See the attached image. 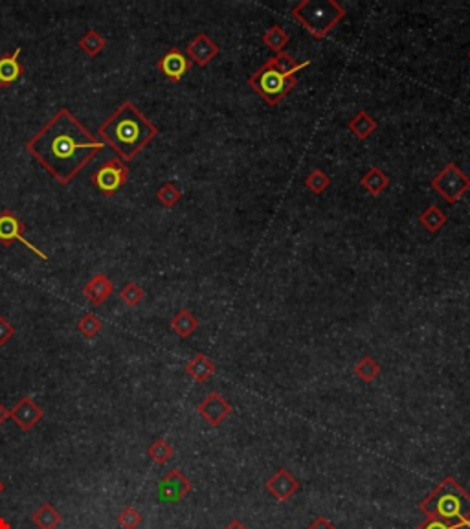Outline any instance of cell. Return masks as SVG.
Wrapping results in <instances>:
<instances>
[{
	"label": "cell",
	"mask_w": 470,
	"mask_h": 529,
	"mask_svg": "<svg viewBox=\"0 0 470 529\" xmlns=\"http://www.w3.org/2000/svg\"><path fill=\"white\" fill-rule=\"evenodd\" d=\"M105 144L98 140L68 109H61L26 142V151L66 186L81 173Z\"/></svg>",
	"instance_id": "6da1fadb"
},
{
	"label": "cell",
	"mask_w": 470,
	"mask_h": 529,
	"mask_svg": "<svg viewBox=\"0 0 470 529\" xmlns=\"http://www.w3.org/2000/svg\"><path fill=\"white\" fill-rule=\"evenodd\" d=\"M98 135L123 162H129L157 138L158 129L135 103L125 101L98 127Z\"/></svg>",
	"instance_id": "7a4b0ae2"
},
{
	"label": "cell",
	"mask_w": 470,
	"mask_h": 529,
	"mask_svg": "<svg viewBox=\"0 0 470 529\" xmlns=\"http://www.w3.org/2000/svg\"><path fill=\"white\" fill-rule=\"evenodd\" d=\"M422 513L452 525L470 529V494L452 476H446L419 506Z\"/></svg>",
	"instance_id": "3957f363"
},
{
	"label": "cell",
	"mask_w": 470,
	"mask_h": 529,
	"mask_svg": "<svg viewBox=\"0 0 470 529\" xmlns=\"http://www.w3.org/2000/svg\"><path fill=\"white\" fill-rule=\"evenodd\" d=\"M291 17L314 39H325L345 17V9L336 0H301L292 6Z\"/></svg>",
	"instance_id": "277c9868"
},
{
	"label": "cell",
	"mask_w": 470,
	"mask_h": 529,
	"mask_svg": "<svg viewBox=\"0 0 470 529\" xmlns=\"http://www.w3.org/2000/svg\"><path fill=\"white\" fill-rule=\"evenodd\" d=\"M249 85L257 96H261L265 100L266 105L278 107L283 98H287L292 92V88H296L298 78H285L274 70L270 65H263L261 68H257L252 75L249 78Z\"/></svg>",
	"instance_id": "5b68a950"
},
{
	"label": "cell",
	"mask_w": 470,
	"mask_h": 529,
	"mask_svg": "<svg viewBox=\"0 0 470 529\" xmlns=\"http://www.w3.org/2000/svg\"><path fill=\"white\" fill-rule=\"evenodd\" d=\"M430 186L449 204H456L470 189V177L456 162H449L430 180Z\"/></svg>",
	"instance_id": "8992f818"
},
{
	"label": "cell",
	"mask_w": 470,
	"mask_h": 529,
	"mask_svg": "<svg viewBox=\"0 0 470 529\" xmlns=\"http://www.w3.org/2000/svg\"><path fill=\"white\" fill-rule=\"evenodd\" d=\"M129 175H131V171L122 158H110L92 173L90 180L105 197H113L125 186Z\"/></svg>",
	"instance_id": "52a82bcc"
},
{
	"label": "cell",
	"mask_w": 470,
	"mask_h": 529,
	"mask_svg": "<svg viewBox=\"0 0 470 529\" xmlns=\"http://www.w3.org/2000/svg\"><path fill=\"white\" fill-rule=\"evenodd\" d=\"M24 232H26V224L22 223L21 217H19L17 214H14L9 208L0 211V243L4 246H11L15 241H19V243H22L30 252H33L37 258L48 261V256L44 254L43 250L37 248L33 243H30V241L24 237Z\"/></svg>",
	"instance_id": "ba28073f"
},
{
	"label": "cell",
	"mask_w": 470,
	"mask_h": 529,
	"mask_svg": "<svg viewBox=\"0 0 470 529\" xmlns=\"http://www.w3.org/2000/svg\"><path fill=\"white\" fill-rule=\"evenodd\" d=\"M192 481L184 476L182 471L180 468H173L158 483V498H160V502L174 503L182 500L186 494L192 493Z\"/></svg>",
	"instance_id": "9c48e42d"
},
{
	"label": "cell",
	"mask_w": 470,
	"mask_h": 529,
	"mask_svg": "<svg viewBox=\"0 0 470 529\" xmlns=\"http://www.w3.org/2000/svg\"><path fill=\"white\" fill-rule=\"evenodd\" d=\"M199 416L212 426H221L228 416L231 414V404L222 397L221 392H209L199 404H197Z\"/></svg>",
	"instance_id": "30bf717a"
},
{
	"label": "cell",
	"mask_w": 470,
	"mask_h": 529,
	"mask_svg": "<svg viewBox=\"0 0 470 529\" xmlns=\"http://www.w3.org/2000/svg\"><path fill=\"white\" fill-rule=\"evenodd\" d=\"M157 68L160 70V74L164 78H167L171 83H179L180 79L189 72L192 68V61L187 59L186 53L182 52L180 48L173 46V48L167 50L164 56L158 59Z\"/></svg>",
	"instance_id": "8fae6325"
},
{
	"label": "cell",
	"mask_w": 470,
	"mask_h": 529,
	"mask_svg": "<svg viewBox=\"0 0 470 529\" xmlns=\"http://www.w3.org/2000/svg\"><path fill=\"white\" fill-rule=\"evenodd\" d=\"M219 44L214 39H209L208 33L201 31L193 37V41L186 46V56L197 66H206L214 61L219 56Z\"/></svg>",
	"instance_id": "7c38bea8"
},
{
	"label": "cell",
	"mask_w": 470,
	"mask_h": 529,
	"mask_svg": "<svg viewBox=\"0 0 470 529\" xmlns=\"http://www.w3.org/2000/svg\"><path fill=\"white\" fill-rule=\"evenodd\" d=\"M43 416H44L43 408H41L31 397H22L21 401L9 410V419H14L22 432H30L35 424L43 419Z\"/></svg>",
	"instance_id": "4fadbf2b"
},
{
	"label": "cell",
	"mask_w": 470,
	"mask_h": 529,
	"mask_svg": "<svg viewBox=\"0 0 470 529\" xmlns=\"http://www.w3.org/2000/svg\"><path fill=\"white\" fill-rule=\"evenodd\" d=\"M266 491L274 496L278 502H287L300 491V481L288 473L287 468H278L276 474L265 483Z\"/></svg>",
	"instance_id": "5bb4252c"
},
{
	"label": "cell",
	"mask_w": 470,
	"mask_h": 529,
	"mask_svg": "<svg viewBox=\"0 0 470 529\" xmlns=\"http://www.w3.org/2000/svg\"><path fill=\"white\" fill-rule=\"evenodd\" d=\"M114 293V283L105 274L92 276L88 283L83 287V294L92 305H101L107 302Z\"/></svg>",
	"instance_id": "9a60e30c"
},
{
	"label": "cell",
	"mask_w": 470,
	"mask_h": 529,
	"mask_svg": "<svg viewBox=\"0 0 470 529\" xmlns=\"http://www.w3.org/2000/svg\"><path fill=\"white\" fill-rule=\"evenodd\" d=\"M19 56H21V48L15 50L14 53L0 56V83H2V87L14 85L24 74V66L19 63Z\"/></svg>",
	"instance_id": "2e32d148"
},
{
	"label": "cell",
	"mask_w": 470,
	"mask_h": 529,
	"mask_svg": "<svg viewBox=\"0 0 470 529\" xmlns=\"http://www.w3.org/2000/svg\"><path fill=\"white\" fill-rule=\"evenodd\" d=\"M215 362L204 353H197L189 362L186 364L187 375L192 377L195 382H206L215 375Z\"/></svg>",
	"instance_id": "e0dca14e"
},
{
	"label": "cell",
	"mask_w": 470,
	"mask_h": 529,
	"mask_svg": "<svg viewBox=\"0 0 470 529\" xmlns=\"http://www.w3.org/2000/svg\"><path fill=\"white\" fill-rule=\"evenodd\" d=\"M266 65H270L274 70H278L279 74L285 75V78H296L298 72H301L303 68L310 66V61H303L298 63L291 53L281 52V53H274V57H270Z\"/></svg>",
	"instance_id": "ac0fdd59"
},
{
	"label": "cell",
	"mask_w": 470,
	"mask_h": 529,
	"mask_svg": "<svg viewBox=\"0 0 470 529\" xmlns=\"http://www.w3.org/2000/svg\"><path fill=\"white\" fill-rule=\"evenodd\" d=\"M360 186L366 189L370 195L379 197V195H382V193L386 192L387 186H390V177H387L379 166H371L360 179Z\"/></svg>",
	"instance_id": "d6986e66"
},
{
	"label": "cell",
	"mask_w": 470,
	"mask_h": 529,
	"mask_svg": "<svg viewBox=\"0 0 470 529\" xmlns=\"http://www.w3.org/2000/svg\"><path fill=\"white\" fill-rule=\"evenodd\" d=\"M377 127H379V125H377L375 118L370 112H366V110L357 112L348 122V129L352 135L357 136L358 140H367V138L377 131Z\"/></svg>",
	"instance_id": "ffe728a7"
},
{
	"label": "cell",
	"mask_w": 470,
	"mask_h": 529,
	"mask_svg": "<svg viewBox=\"0 0 470 529\" xmlns=\"http://www.w3.org/2000/svg\"><path fill=\"white\" fill-rule=\"evenodd\" d=\"M199 318L193 315L189 309H180L177 315L171 318V329H173L180 338H189L193 332L199 329Z\"/></svg>",
	"instance_id": "44dd1931"
},
{
	"label": "cell",
	"mask_w": 470,
	"mask_h": 529,
	"mask_svg": "<svg viewBox=\"0 0 470 529\" xmlns=\"http://www.w3.org/2000/svg\"><path fill=\"white\" fill-rule=\"evenodd\" d=\"M31 520L39 529H56L63 522V515L53 503L46 502L33 513Z\"/></svg>",
	"instance_id": "7402d4cb"
},
{
	"label": "cell",
	"mask_w": 470,
	"mask_h": 529,
	"mask_svg": "<svg viewBox=\"0 0 470 529\" xmlns=\"http://www.w3.org/2000/svg\"><path fill=\"white\" fill-rule=\"evenodd\" d=\"M288 41H291V36H288L287 30H285L283 26H279V24L270 26L268 30L263 33V44L274 53L285 52V46L288 44Z\"/></svg>",
	"instance_id": "603a6c76"
},
{
	"label": "cell",
	"mask_w": 470,
	"mask_h": 529,
	"mask_svg": "<svg viewBox=\"0 0 470 529\" xmlns=\"http://www.w3.org/2000/svg\"><path fill=\"white\" fill-rule=\"evenodd\" d=\"M446 221H449V217L444 215V211L441 210L439 206H428L427 210H422L419 214V223L432 234L439 232L441 228L446 224Z\"/></svg>",
	"instance_id": "cb8c5ba5"
},
{
	"label": "cell",
	"mask_w": 470,
	"mask_h": 529,
	"mask_svg": "<svg viewBox=\"0 0 470 529\" xmlns=\"http://www.w3.org/2000/svg\"><path fill=\"white\" fill-rule=\"evenodd\" d=\"M380 373H382V366H380L373 357H370V355H364V357L355 364V375H357L362 382H367V384L373 382L377 377H380Z\"/></svg>",
	"instance_id": "d4e9b609"
},
{
	"label": "cell",
	"mask_w": 470,
	"mask_h": 529,
	"mask_svg": "<svg viewBox=\"0 0 470 529\" xmlns=\"http://www.w3.org/2000/svg\"><path fill=\"white\" fill-rule=\"evenodd\" d=\"M78 46L83 50L88 57H96L98 53L105 50L107 41H105V37L100 36V31L98 30H88L87 33L78 41Z\"/></svg>",
	"instance_id": "484cf974"
},
{
	"label": "cell",
	"mask_w": 470,
	"mask_h": 529,
	"mask_svg": "<svg viewBox=\"0 0 470 529\" xmlns=\"http://www.w3.org/2000/svg\"><path fill=\"white\" fill-rule=\"evenodd\" d=\"M147 456L158 465H166L174 456V449L166 441V439H155L151 446L147 449Z\"/></svg>",
	"instance_id": "4316f807"
},
{
	"label": "cell",
	"mask_w": 470,
	"mask_h": 529,
	"mask_svg": "<svg viewBox=\"0 0 470 529\" xmlns=\"http://www.w3.org/2000/svg\"><path fill=\"white\" fill-rule=\"evenodd\" d=\"M305 186H307V189H309L310 193H314V195H322V193L331 186V177L327 175L323 169L316 167V169H313L309 175L305 177Z\"/></svg>",
	"instance_id": "83f0119b"
},
{
	"label": "cell",
	"mask_w": 470,
	"mask_h": 529,
	"mask_svg": "<svg viewBox=\"0 0 470 529\" xmlns=\"http://www.w3.org/2000/svg\"><path fill=\"white\" fill-rule=\"evenodd\" d=\"M157 199L164 208H173V206L182 199V192H180L177 184L166 182L158 188Z\"/></svg>",
	"instance_id": "f1b7e54d"
},
{
	"label": "cell",
	"mask_w": 470,
	"mask_h": 529,
	"mask_svg": "<svg viewBox=\"0 0 470 529\" xmlns=\"http://www.w3.org/2000/svg\"><path fill=\"white\" fill-rule=\"evenodd\" d=\"M120 298H122V302L125 303V305L136 307L144 302L145 290L142 289L138 283H135V281H127L125 287L120 290Z\"/></svg>",
	"instance_id": "f546056e"
},
{
	"label": "cell",
	"mask_w": 470,
	"mask_h": 529,
	"mask_svg": "<svg viewBox=\"0 0 470 529\" xmlns=\"http://www.w3.org/2000/svg\"><path fill=\"white\" fill-rule=\"evenodd\" d=\"M101 328H103V322L94 313H87V315H83L78 320V331L87 338L96 337L98 332L101 331Z\"/></svg>",
	"instance_id": "4dcf8cb0"
},
{
	"label": "cell",
	"mask_w": 470,
	"mask_h": 529,
	"mask_svg": "<svg viewBox=\"0 0 470 529\" xmlns=\"http://www.w3.org/2000/svg\"><path fill=\"white\" fill-rule=\"evenodd\" d=\"M144 522V516L136 508H125L120 515H118V524L122 529H138Z\"/></svg>",
	"instance_id": "1f68e13d"
},
{
	"label": "cell",
	"mask_w": 470,
	"mask_h": 529,
	"mask_svg": "<svg viewBox=\"0 0 470 529\" xmlns=\"http://www.w3.org/2000/svg\"><path fill=\"white\" fill-rule=\"evenodd\" d=\"M15 337V328L9 324L6 316H0V347L6 346L11 338Z\"/></svg>",
	"instance_id": "d6a6232c"
},
{
	"label": "cell",
	"mask_w": 470,
	"mask_h": 529,
	"mask_svg": "<svg viewBox=\"0 0 470 529\" xmlns=\"http://www.w3.org/2000/svg\"><path fill=\"white\" fill-rule=\"evenodd\" d=\"M415 529H465V528H461V525L446 524V522L439 520V518H432V516H427V520L422 522L421 525H417Z\"/></svg>",
	"instance_id": "836d02e7"
},
{
	"label": "cell",
	"mask_w": 470,
	"mask_h": 529,
	"mask_svg": "<svg viewBox=\"0 0 470 529\" xmlns=\"http://www.w3.org/2000/svg\"><path fill=\"white\" fill-rule=\"evenodd\" d=\"M305 529H338V528H336L333 522L327 520V518H323V516H318L316 520L310 522L309 528H305Z\"/></svg>",
	"instance_id": "e575fe53"
},
{
	"label": "cell",
	"mask_w": 470,
	"mask_h": 529,
	"mask_svg": "<svg viewBox=\"0 0 470 529\" xmlns=\"http://www.w3.org/2000/svg\"><path fill=\"white\" fill-rule=\"evenodd\" d=\"M8 419H9V410L4 407V404H2V402H0V426H2V424H4Z\"/></svg>",
	"instance_id": "d590c367"
},
{
	"label": "cell",
	"mask_w": 470,
	"mask_h": 529,
	"mask_svg": "<svg viewBox=\"0 0 470 529\" xmlns=\"http://www.w3.org/2000/svg\"><path fill=\"white\" fill-rule=\"evenodd\" d=\"M224 529H249L241 520H231Z\"/></svg>",
	"instance_id": "8d00e7d4"
},
{
	"label": "cell",
	"mask_w": 470,
	"mask_h": 529,
	"mask_svg": "<svg viewBox=\"0 0 470 529\" xmlns=\"http://www.w3.org/2000/svg\"><path fill=\"white\" fill-rule=\"evenodd\" d=\"M0 529H11V524L6 520L4 516H0Z\"/></svg>",
	"instance_id": "74e56055"
},
{
	"label": "cell",
	"mask_w": 470,
	"mask_h": 529,
	"mask_svg": "<svg viewBox=\"0 0 470 529\" xmlns=\"http://www.w3.org/2000/svg\"><path fill=\"white\" fill-rule=\"evenodd\" d=\"M6 486H4V481H0V493H4Z\"/></svg>",
	"instance_id": "f35d334b"
},
{
	"label": "cell",
	"mask_w": 470,
	"mask_h": 529,
	"mask_svg": "<svg viewBox=\"0 0 470 529\" xmlns=\"http://www.w3.org/2000/svg\"><path fill=\"white\" fill-rule=\"evenodd\" d=\"M0 88H2V83H0Z\"/></svg>",
	"instance_id": "ab89813d"
},
{
	"label": "cell",
	"mask_w": 470,
	"mask_h": 529,
	"mask_svg": "<svg viewBox=\"0 0 470 529\" xmlns=\"http://www.w3.org/2000/svg\"><path fill=\"white\" fill-rule=\"evenodd\" d=\"M469 57H470V50H469Z\"/></svg>",
	"instance_id": "60d3db41"
}]
</instances>
